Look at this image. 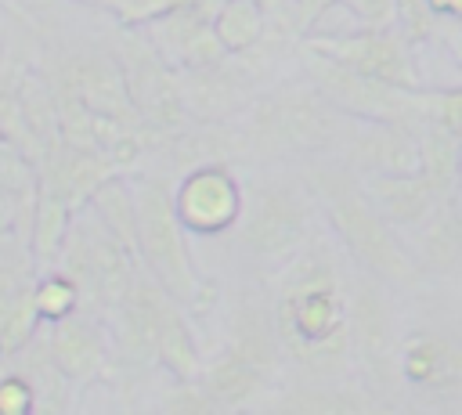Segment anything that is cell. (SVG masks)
I'll return each instance as SVG.
<instances>
[{
  "label": "cell",
  "mask_w": 462,
  "mask_h": 415,
  "mask_svg": "<svg viewBox=\"0 0 462 415\" xmlns=\"http://www.w3.org/2000/svg\"><path fill=\"white\" fill-rule=\"evenodd\" d=\"M274 336L310 364L346 354V300L325 256L310 253L296 260L274 310Z\"/></svg>",
  "instance_id": "6da1fadb"
},
{
  "label": "cell",
  "mask_w": 462,
  "mask_h": 415,
  "mask_svg": "<svg viewBox=\"0 0 462 415\" xmlns=\"http://www.w3.org/2000/svg\"><path fill=\"white\" fill-rule=\"evenodd\" d=\"M310 180L328 209L332 227L339 231V238L354 253V260L386 281H411L415 267H411L404 245L397 242L393 227L368 202L365 188L346 170H314Z\"/></svg>",
  "instance_id": "7a4b0ae2"
},
{
  "label": "cell",
  "mask_w": 462,
  "mask_h": 415,
  "mask_svg": "<svg viewBox=\"0 0 462 415\" xmlns=\"http://www.w3.org/2000/svg\"><path fill=\"white\" fill-rule=\"evenodd\" d=\"M134 231H137V253L148 263L152 278L173 296L191 300L199 289L184 227L173 213V188L166 180H144L134 195Z\"/></svg>",
  "instance_id": "3957f363"
},
{
  "label": "cell",
  "mask_w": 462,
  "mask_h": 415,
  "mask_svg": "<svg viewBox=\"0 0 462 415\" xmlns=\"http://www.w3.org/2000/svg\"><path fill=\"white\" fill-rule=\"evenodd\" d=\"M307 69H310L318 94L332 101L343 115L368 119V123H411V126H422L430 119V90L393 87L383 79L357 76L314 51L307 58Z\"/></svg>",
  "instance_id": "277c9868"
},
{
  "label": "cell",
  "mask_w": 462,
  "mask_h": 415,
  "mask_svg": "<svg viewBox=\"0 0 462 415\" xmlns=\"http://www.w3.org/2000/svg\"><path fill=\"white\" fill-rule=\"evenodd\" d=\"M256 134L267 144H278V148L318 152V148H332L343 137L350 141V123L321 94L292 90V94L271 97L256 112Z\"/></svg>",
  "instance_id": "5b68a950"
},
{
  "label": "cell",
  "mask_w": 462,
  "mask_h": 415,
  "mask_svg": "<svg viewBox=\"0 0 462 415\" xmlns=\"http://www.w3.org/2000/svg\"><path fill=\"white\" fill-rule=\"evenodd\" d=\"M242 217V213H238ZM310 227V206L307 195L285 180H263L253 184V195L245 202L242 217V245L256 256H285L292 253Z\"/></svg>",
  "instance_id": "8992f818"
},
{
  "label": "cell",
  "mask_w": 462,
  "mask_h": 415,
  "mask_svg": "<svg viewBox=\"0 0 462 415\" xmlns=\"http://www.w3.org/2000/svg\"><path fill=\"white\" fill-rule=\"evenodd\" d=\"M307 47L357 76L383 79L393 87H419L408 40L393 29H357V32H332V36H310Z\"/></svg>",
  "instance_id": "52a82bcc"
},
{
  "label": "cell",
  "mask_w": 462,
  "mask_h": 415,
  "mask_svg": "<svg viewBox=\"0 0 462 415\" xmlns=\"http://www.w3.org/2000/svg\"><path fill=\"white\" fill-rule=\"evenodd\" d=\"M119 76H123V90L130 97V108L137 112L141 123L166 126V130L180 126L184 97H180L173 72L155 54V47H148L137 36H126L123 51H119Z\"/></svg>",
  "instance_id": "ba28073f"
},
{
  "label": "cell",
  "mask_w": 462,
  "mask_h": 415,
  "mask_svg": "<svg viewBox=\"0 0 462 415\" xmlns=\"http://www.w3.org/2000/svg\"><path fill=\"white\" fill-rule=\"evenodd\" d=\"M65 263L76 289L87 285L101 300H123L126 285L134 281L130 249L116 242L97 217L87 227H72V235L65 238Z\"/></svg>",
  "instance_id": "9c48e42d"
},
{
  "label": "cell",
  "mask_w": 462,
  "mask_h": 415,
  "mask_svg": "<svg viewBox=\"0 0 462 415\" xmlns=\"http://www.w3.org/2000/svg\"><path fill=\"white\" fill-rule=\"evenodd\" d=\"M173 213L188 231L199 235L227 231L242 213L238 180L224 166H195L173 191Z\"/></svg>",
  "instance_id": "30bf717a"
},
{
  "label": "cell",
  "mask_w": 462,
  "mask_h": 415,
  "mask_svg": "<svg viewBox=\"0 0 462 415\" xmlns=\"http://www.w3.org/2000/svg\"><path fill=\"white\" fill-rule=\"evenodd\" d=\"M61 83H65L61 97H72L76 105H83L97 115H108L119 123H137V112L130 108V97L123 90V76H119L116 61L97 58V54L76 58V61H69Z\"/></svg>",
  "instance_id": "8fae6325"
},
{
  "label": "cell",
  "mask_w": 462,
  "mask_h": 415,
  "mask_svg": "<svg viewBox=\"0 0 462 415\" xmlns=\"http://www.w3.org/2000/svg\"><path fill=\"white\" fill-rule=\"evenodd\" d=\"M368 202L383 213L386 224H426L430 213L448 198L444 191H437L419 170L411 173H368V180L361 184Z\"/></svg>",
  "instance_id": "7c38bea8"
},
{
  "label": "cell",
  "mask_w": 462,
  "mask_h": 415,
  "mask_svg": "<svg viewBox=\"0 0 462 415\" xmlns=\"http://www.w3.org/2000/svg\"><path fill=\"white\" fill-rule=\"evenodd\" d=\"M350 162L365 173H411L419 166V126L368 123L350 134Z\"/></svg>",
  "instance_id": "4fadbf2b"
},
{
  "label": "cell",
  "mask_w": 462,
  "mask_h": 415,
  "mask_svg": "<svg viewBox=\"0 0 462 415\" xmlns=\"http://www.w3.org/2000/svg\"><path fill=\"white\" fill-rule=\"evenodd\" d=\"M346 339H354L357 354L372 364V372H386L390 368L393 328H390L386 303H383V296L372 285H357V292L350 296V307H346Z\"/></svg>",
  "instance_id": "5bb4252c"
},
{
  "label": "cell",
  "mask_w": 462,
  "mask_h": 415,
  "mask_svg": "<svg viewBox=\"0 0 462 415\" xmlns=\"http://www.w3.org/2000/svg\"><path fill=\"white\" fill-rule=\"evenodd\" d=\"M51 357L61 375L90 379L105 364V339L94 321L65 314V318H58V325L51 332Z\"/></svg>",
  "instance_id": "9a60e30c"
},
{
  "label": "cell",
  "mask_w": 462,
  "mask_h": 415,
  "mask_svg": "<svg viewBox=\"0 0 462 415\" xmlns=\"http://www.w3.org/2000/svg\"><path fill=\"white\" fill-rule=\"evenodd\" d=\"M404 375L415 386L455 390L458 386V350L440 336H415L404 346Z\"/></svg>",
  "instance_id": "2e32d148"
},
{
  "label": "cell",
  "mask_w": 462,
  "mask_h": 415,
  "mask_svg": "<svg viewBox=\"0 0 462 415\" xmlns=\"http://www.w3.org/2000/svg\"><path fill=\"white\" fill-rule=\"evenodd\" d=\"M152 357H159L170 372H177L180 379H191L199 372V350L191 339V328L184 321V314L177 310L173 296L159 307L155 314V328H152Z\"/></svg>",
  "instance_id": "e0dca14e"
},
{
  "label": "cell",
  "mask_w": 462,
  "mask_h": 415,
  "mask_svg": "<svg viewBox=\"0 0 462 415\" xmlns=\"http://www.w3.org/2000/svg\"><path fill=\"white\" fill-rule=\"evenodd\" d=\"M263 372L253 364V361H245L242 354H224L220 361H213L209 368H206V383H202V390H206V397L217 404V408H242L260 386H263Z\"/></svg>",
  "instance_id": "ac0fdd59"
},
{
  "label": "cell",
  "mask_w": 462,
  "mask_h": 415,
  "mask_svg": "<svg viewBox=\"0 0 462 415\" xmlns=\"http://www.w3.org/2000/svg\"><path fill=\"white\" fill-rule=\"evenodd\" d=\"M274 415H386V408L379 401H368L350 390L300 386L278 401Z\"/></svg>",
  "instance_id": "d6986e66"
},
{
  "label": "cell",
  "mask_w": 462,
  "mask_h": 415,
  "mask_svg": "<svg viewBox=\"0 0 462 415\" xmlns=\"http://www.w3.org/2000/svg\"><path fill=\"white\" fill-rule=\"evenodd\" d=\"M209 29L224 54H242L263 36V11L256 0H220L209 18Z\"/></svg>",
  "instance_id": "ffe728a7"
},
{
  "label": "cell",
  "mask_w": 462,
  "mask_h": 415,
  "mask_svg": "<svg viewBox=\"0 0 462 415\" xmlns=\"http://www.w3.org/2000/svg\"><path fill=\"white\" fill-rule=\"evenodd\" d=\"M437 191L451 195L458 173V134H448L433 123L419 126V166H415Z\"/></svg>",
  "instance_id": "44dd1931"
},
{
  "label": "cell",
  "mask_w": 462,
  "mask_h": 415,
  "mask_svg": "<svg viewBox=\"0 0 462 415\" xmlns=\"http://www.w3.org/2000/svg\"><path fill=\"white\" fill-rule=\"evenodd\" d=\"M90 206H94V217L105 224V231L123 242L130 253H137V231H134V195L126 191L123 180L108 177L94 188L90 195Z\"/></svg>",
  "instance_id": "7402d4cb"
},
{
  "label": "cell",
  "mask_w": 462,
  "mask_h": 415,
  "mask_svg": "<svg viewBox=\"0 0 462 415\" xmlns=\"http://www.w3.org/2000/svg\"><path fill=\"white\" fill-rule=\"evenodd\" d=\"M274 321L267 314H260L256 307H245L235 321V354H242L245 361H253L263 375H271L274 368Z\"/></svg>",
  "instance_id": "603a6c76"
},
{
  "label": "cell",
  "mask_w": 462,
  "mask_h": 415,
  "mask_svg": "<svg viewBox=\"0 0 462 415\" xmlns=\"http://www.w3.org/2000/svg\"><path fill=\"white\" fill-rule=\"evenodd\" d=\"M422 249H426V260H430L437 271H455V263H458V249H462V238H458V217H455L451 195H448V198L430 213V227H426Z\"/></svg>",
  "instance_id": "cb8c5ba5"
},
{
  "label": "cell",
  "mask_w": 462,
  "mask_h": 415,
  "mask_svg": "<svg viewBox=\"0 0 462 415\" xmlns=\"http://www.w3.org/2000/svg\"><path fill=\"white\" fill-rule=\"evenodd\" d=\"M36 303H32V289H18L4 307H0V350L14 354L18 346L29 343L32 328H36Z\"/></svg>",
  "instance_id": "d4e9b609"
},
{
  "label": "cell",
  "mask_w": 462,
  "mask_h": 415,
  "mask_svg": "<svg viewBox=\"0 0 462 415\" xmlns=\"http://www.w3.org/2000/svg\"><path fill=\"white\" fill-rule=\"evenodd\" d=\"M76 300H79V289H76L72 278H47V281H40L32 289V303H36L40 318H54L58 321V318L72 314Z\"/></svg>",
  "instance_id": "484cf974"
},
{
  "label": "cell",
  "mask_w": 462,
  "mask_h": 415,
  "mask_svg": "<svg viewBox=\"0 0 462 415\" xmlns=\"http://www.w3.org/2000/svg\"><path fill=\"white\" fill-rule=\"evenodd\" d=\"M162 415H217V404L206 397L202 386H195L191 379H184L177 390H170Z\"/></svg>",
  "instance_id": "4316f807"
},
{
  "label": "cell",
  "mask_w": 462,
  "mask_h": 415,
  "mask_svg": "<svg viewBox=\"0 0 462 415\" xmlns=\"http://www.w3.org/2000/svg\"><path fill=\"white\" fill-rule=\"evenodd\" d=\"M336 4H343L365 29H393L397 25L393 0H336Z\"/></svg>",
  "instance_id": "83f0119b"
},
{
  "label": "cell",
  "mask_w": 462,
  "mask_h": 415,
  "mask_svg": "<svg viewBox=\"0 0 462 415\" xmlns=\"http://www.w3.org/2000/svg\"><path fill=\"white\" fill-rule=\"evenodd\" d=\"M0 141H7V144L29 141L25 119H22V101H18V94L4 79H0Z\"/></svg>",
  "instance_id": "f1b7e54d"
},
{
  "label": "cell",
  "mask_w": 462,
  "mask_h": 415,
  "mask_svg": "<svg viewBox=\"0 0 462 415\" xmlns=\"http://www.w3.org/2000/svg\"><path fill=\"white\" fill-rule=\"evenodd\" d=\"M0 415H32V390L22 379L0 383Z\"/></svg>",
  "instance_id": "f546056e"
},
{
  "label": "cell",
  "mask_w": 462,
  "mask_h": 415,
  "mask_svg": "<svg viewBox=\"0 0 462 415\" xmlns=\"http://www.w3.org/2000/svg\"><path fill=\"white\" fill-rule=\"evenodd\" d=\"M296 7H300V25H303V29H310L314 22H321V18H325V11H328V7H336V0H296Z\"/></svg>",
  "instance_id": "4dcf8cb0"
},
{
  "label": "cell",
  "mask_w": 462,
  "mask_h": 415,
  "mask_svg": "<svg viewBox=\"0 0 462 415\" xmlns=\"http://www.w3.org/2000/svg\"><path fill=\"white\" fill-rule=\"evenodd\" d=\"M14 217H18V202H14V195L0 184V231H4V227H11V224H14Z\"/></svg>",
  "instance_id": "1f68e13d"
},
{
  "label": "cell",
  "mask_w": 462,
  "mask_h": 415,
  "mask_svg": "<svg viewBox=\"0 0 462 415\" xmlns=\"http://www.w3.org/2000/svg\"><path fill=\"white\" fill-rule=\"evenodd\" d=\"M422 4H426V7H430V11L437 14V18H440V14L455 18V14L462 11V0H422Z\"/></svg>",
  "instance_id": "d6a6232c"
},
{
  "label": "cell",
  "mask_w": 462,
  "mask_h": 415,
  "mask_svg": "<svg viewBox=\"0 0 462 415\" xmlns=\"http://www.w3.org/2000/svg\"><path fill=\"white\" fill-rule=\"evenodd\" d=\"M83 4H94V7H108V11H123L126 0H83Z\"/></svg>",
  "instance_id": "836d02e7"
}]
</instances>
